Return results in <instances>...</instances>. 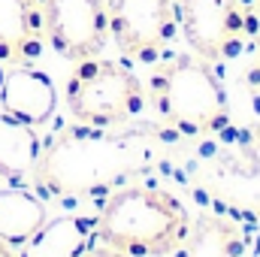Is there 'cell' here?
Masks as SVG:
<instances>
[{
  "label": "cell",
  "instance_id": "cell-3",
  "mask_svg": "<svg viewBox=\"0 0 260 257\" xmlns=\"http://www.w3.org/2000/svg\"><path fill=\"white\" fill-rule=\"evenodd\" d=\"M157 115L182 136L206 139L230 124L227 91L200 55H173L160 61L148 82Z\"/></svg>",
  "mask_w": 260,
  "mask_h": 257
},
{
  "label": "cell",
  "instance_id": "cell-16",
  "mask_svg": "<svg viewBox=\"0 0 260 257\" xmlns=\"http://www.w3.org/2000/svg\"><path fill=\"white\" fill-rule=\"evenodd\" d=\"M0 257H18V248H12L9 242H3V239H0Z\"/></svg>",
  "mask_w": 260,
  "mask_h": 257
},
{
  "label": "cell",
  "instance_id": "cell-6",
  "mask_svg": "<svg viewBox=\"0 0 260 257\" xmlns=\"http://www.w3.org/2000/svg\"><path fill=\"white\" fill-rule=\"evenodd\" d=\"M103 3H106L109 37L130 61L154 64L167 49V43L176 37L179 24L176 0H103Z\"/></svg>",
  "mask_w": 260,
  "mask_h": 257
},
{
  "label": "cell",
  "instance_id": "cell-17",
  "mask_svg": "<svg viewBox=\"0 0 260 257\" xmlns=\"http://www.w3.org/2000/svg\"><path fill=\"white\" fill-rule=\"evenodd\" d=\"M0 85H3V67H0Z\"/></svg>",
  "mask_w": 260,
  "mask_h": 257
},
{
  "label": "cell",
  "instance_id": "cell-9",
  "mask_svg": "<svg viewBox=\"0 0 260 257\" xmlns=\"http://www.w3.org/2000/svg\"><path fill=\"white\" fill-rule=\"evenodd\" d=\"M55 103H58V91L49 73L34 70V67H12L3 73V85H0V106L6 115L40 127L46 121H52L55 115Z\"/></svg>",
  "mask_w": 260,
  "mask_h": 257
},
{
  "label": "cell",
  "instance_id": "cell-10",
  "mask_svg": "<svg viewBox=\"0 0 260 257\" xmlns=\"http://www.w3.org/2000/svg\"><path fill=\"white\" fill-rule=\"evenodd\" d=\"M46 46L43 12L37 0H0V64L24 67Z\"/></svg>",
  "mask_w": 260,
  "mask_h": 257
},
{
  "label": "cell",
  "instance_id": "cell-15",
  "mask_svg": "<svg viewBox=\"0 0 260 257\" xmlns=\"http://www.w3.org/2000/svg\"><path fill=\"white\" fill-rule=\"evenodd\" d=\"M82 257H133V254H124V251H118V248H109V245H97V248L91 245V248H88Z\"/></svg>",
  "mask_w": 260,
  "mask_h": 257
},
{
  "label": "cell",
  "instance_id": "cell-5",
  "mask_svg": "<svg viewBox=\"0 0 260 257\" xmlns=\"http://www.w3.org/2000/svg\"><path fill=\"white\" fill-rule=\"evenodd\" d=\"M67 109L76 124L124 127L145 109V88L139 76L118 61L85 58L67 79Z\"/></svg>",
  "mask_w": 260,
  "mask_h": 257
},
{
  "label": "cell",
  "instance_id": "cell-12",
  "mask_svg": "<svg viewBox=\"0 0 260 257\" xmlns=\"http://www.w3.org/2000/svg\"><path fill=\"white\" fill-rule=\"evenodd\" d=\"M173 257H251V248L236 221L200 212Z\"/></svg>",
  "mask_w": 260,
  "mask_h": 257
},
{
  "label": "cell",
  "instance_id": "cell-7",
  "mask_svg": "<svg viewBox=\"0 0 260 257\" xmlns=\"http://www.w3.org/2000/svg\"><path fill=\"white\" fill-rule=\"evenodd\" d=\"M43 12L46 43L67 61L97 58L109 37L103 0H37Z\"/></svg>",
  "mask_w": 260,
  "mask_h": 257
},
{
  "label": "cell",
  "instance_id": "cell-1",
  "mask_svg": "<svg viewBox=\"0 0 260 257\" xmlns=\"http://www.w3.org/2000/svg\"><path fill=\"white\" fill-rule=\"evenodd\" d=\"M157 160L154 127H67L40 148L34 185L58 200L106 197Z\"/></svg>",
  "mask_w": 260,
  "mask_h": 257
},
{
  "label": "cell",
  "instance_id": "cell-4",
  "mask_svg": "<svg viewBox=\"0 0 260 257\" xmlns=\"http://www.w3.org/2000/svg\"><path fill=\"white\" fill-rule=\"evenodd\" d=\"M188 157L191 185L209 194L215 203L260 221V124L221 127Z\"/></svg>",
  "mask_w": 260,
  "mask_h": 257
},
{
  "label": "cell",
  "instance_id": "cell-13",
  "mask_svg": "<svg viewBox=\"0 0 260 257\" xmlns=\"http://www.w3.org/2000/svg\"><path fill=\"white\" fill-rule=\"evenodd\" d=\"M46 224V203L34 191L6 188L0 191V239L21 248Z\"/></svg>",
  "mask_w": 260,
  "mask_h": 257
},
{
  "label": "cell",
  "instance_id": "cell-14",
  "mask_svg": "<svg viewBox=\"0 0 260 257\" xmlns=\"http://www.w3.org/2000/svg\"><path fill=\"white\" fill-rule=\"evenodd\" d=\"M40 136L37 130L12 115H0V176L3 179H24L30 176L40 157Z\"/></svg>",
  "mask_w": 260,
  "mask_h": 257
},
{
  "label": "cell",
  "instance_id": "cell-11",
  "mask_svg": "<svg viewBox=\"0 0 260 257\" xmlns=\"http://www.w3.org/2000/svg\"><path fill=\"white\" fill-rule=\"evenodd\" d=\"M97 239V218L58 215L18 248V257H82Z\"/></svg>",
  "mask_w": 260,
  "mask_h": 257
},
{
  "label": "cell",
  "instance_id": "cell-8",
  "mask_svg": "<svg viewBox=\"0 0 260 257\" xmlns=\"http://www.w3.org/2000/svg\"><path fill=\"white\" fill-rule=\"evenodd\" d=\"M179 24L191 52L209 64L227 58L242 34L239 0H179Z\"/></svg>",
  "mask_w": 260,
  "mask_h": 257
},
{
  "label": "cell",
  "instance_id": "cell-2",
  "mask_svg": "<svg viewBox=\"0 0 260 257\" xmlns=\"http://www.w3.org/2000/svg\"><path fill=\"white\" fill-rule=\"evenodd\" d=\"M191 212L167 188L127 185L106 197L97 215L100 245L133 257H167L188 236Z\"/></svg>",
  "mask_w": 260,
  "mask_h": 257
}]
</instances>
